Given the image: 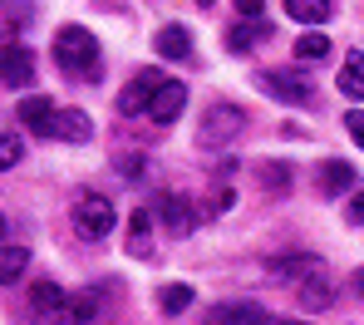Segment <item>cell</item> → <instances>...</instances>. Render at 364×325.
I'll list each match as a JSON object with an SVG mask.
<instances>
[{"label": "cell", "mask_w": 364, "mask_h": 325, "mask_svg": "<svg viewBox=\"0 0 364 325\" xmlns=\"http://www.w3.org/2000/svg\"><path fill=\"white\" fill-rule=\"evenodd\" d=\"M158 217H163V222H168V227H173V232H192V227H197V207H192V202H187V197L182 193H168V197H158Z\"/></svg>", "instance_id": "10"}, {"label": "cell", "mask_w": 364, "mask_h": 325, "mask_svg": "<svg viewBox=\"0 0 364 325\" xmlns=\"http://www.w3.org/2000/svg\"><path fill=\"white\" fill-rule=\"evenodd\" d=\"M25 266H30V247H20V242H0V286L20 281Z\"/></svg>", "instance_id": "16"}, {"label": "cell", "mask_w": 364, "mask_h": 325, "mask_svg": "<svg viewBox=\"0 0 364 325\" xmlns=\"http://www.w3.org/2000/svg\"><path fill=\"white\" fill-rule=\"evenodd\" d=\"M20 124H25L30 133H55V104H50L45 94L20 99Z\"/></svg>", "instance_id": "12"}, {"label": "cell", "mask_w": 364, "mask_h": 325, "mask_svg": "<svg viewBox=\"0 0 364 325\" xmlns=\"http://www.w3.org/2000/svg\"><path fill=\"white\" fill-rule=\"evenodd\" d=\"M266 35H271L266 20H242V25L227 35V50H232V55H246V50H256V40H266Z\"/></svg>", "instance_id": "17"}, {"label": "cell", "mask_w": 364, "mask_h": 325, "mask_svg": "<svg viewBox=\"0 0 364 325\" xmlns=\"http://www.w3.org/2000/svg\"><path fill=\"white\" fill-rule=\"evenodd\" d=\"M256 84H261V94H271V99H281V104H296V109L315 99V84L301 79L296 69H266Z\"/></svg>", "instance_id": "4"}, {"label": "cell", "mask_w": 364, "mask_h": 325, "mask_svg": "<svg viewBox=\"0 0 364 325\" xmlns=\"http://www.w3.org/2000/svg\"><path fill=\"white\" fill-rule=\"evenodd\" d=\"M345 217H350V227H364V188L350 197V207H345Z\"/></svg>", "instance_id": "28"}, {"label": "cell", "mask_w": 364, "mask_h": 325, "mask_svg": "<svg viewBox=\"0 0 364 325\" xmlns=\"http://www.w3.org/2000/svg\"><path fill=\"white\" fill-rule=\"evenodd\" d=\"M153 45H158V55H163V60H187V50H192V35H187L182 25H163Z\"/></svg>", "instance_id": "18"}, {"label": "cell", "mask_w": 364, "mask_h": 325, "mask_svg": "<svg viewBox=\"0 0 364 325\" xmlns=\"http://www.w3.org/2000/svg\"><path fill=\"white\" fill-rule=\"evenodd\" d=\"M286 15L301 20V25H325L335 15V5L330 0H286Z\"/></svg>", "instance_id": "19"}, {"label": "cell", "mask_w": 364, "mask_h": 325, "mask_svg": "<svg viewBox=\"0 0 364 325\" xmlns=\"http://www.w3.org/2000/svg\"><path fill=\"white\" fill-rule=\"evenodd\" d=\"M237 5H242L246 20H261V5H266V0H237Z\"/></svg>", "instance_id": "30"}, {"label": "cell", "mask_w": 364, "mask_h": 325, "mask_svg": "<svg viewBox=\"0 0 364 325\" xmlns=\"http://www.w3.org/2000/svg\"><path fill=\"white\" fill-rule=\"evenodd\" d=\"M266 325H310V321H291V316H266Z\"/></svg>", "instance_id": "31"}, {"label": "cell", "mask_w": 364, "mask_h": 325, "mask_svg": "<svg viewBox=\"0 0 364 325\" xmlns=\"http://www.w3.org/2000/svg\"><path fill=\"white\" fill-rule=\"evenodd\" d=\"M261 188H266V193H286V188H291V173H286L281 163H266V168H261Z\"/></svg>", "instance_id": "26"}, {"label": "cell", "mask_w": 364, "mask_h": 325, "mask_svg": "<svg viewBox=\"0 0 364 325\" xmlns=\"http://www.w3.org/2000/svg\"><path fill=\"white\" fill-rule=\"evenodd\" d=\"M340 94H345V99H364V55L360 50L340 65Z\"/></svg>", "instance_id": "20"}, {"label": "cell", "mask_w": 364, "mask_h": 325, "mask_svg": "<svg viewBox=\"0 0 364 325\" xmlns=\"http://www.w3.org/2000/svg\"><path fill=\"white\" fill-rule=\"evenodd\" d=\"M114 202L99 193H79L74 197V232L84 237V242H104L109 232H114Z\"/></svg>", "instance_id": "2"}, {"label": "cell", "mask_w": 364, "mask_h": 325, "mask_svg": "<svg viewBox=\"0 0 364 325\" xmlns=\"http://www.w3.org/2000/svg\"><path fill=\"white\" fill-rule=\"evenodd\" d=\"M350 183H355V163L330 158V163L320 168V188H325V197H345V193H350Z\"/></svg>", "instance_id": "15"}, {"label": "cell", "mask_w": 364, "mask_h": 325, "mask_svg": "<svg viewBox=\"0 0 364 325\" xmlns=\"http://www.w3.org/2000/svg\"><path fill=\"white\" fill-rule=\"evenodd\" d=\"M25 158V138L20 133H0V173H10Z\"/></svg>", "instance_id": "25"}, {"label": "cell", "mask_w": 364, "mask_h": 325, "mask_svg": "<svg viewBox=\"0 0 364 325\" xmlns=\"http://www.w3.org/2000/svg\"><path fill=\"white\" fill-rule=\"evenodd\" d=\"M55 138H64V143H89L94 138L89 114L84 109H55Z\"/></svg>", "instance_id": "13"}, {"label": "cell", "mask_w": 364, "mask_h": 325, "mask_svg": "<svg viewBox=\"0 0 364 325\" xmlns=\"http://www.w3.org/2000/svg\"><path fill=\"white\" fill-rule=\"evenodd\" d=\"M242 129H246V109L242 104H212V109L202 114L197 143H202V148H227Z\"/></svg>", "instance_id": "3"}, {"label": "cell", "mask_w": 364, "mask_h": 325, "mask_svg": "<svg viewBox=\"0 0 364 325\" xmlns=\"http://www.w3.org/2000/svg\"><path fill=\"white\" fill-rule=\"evenodd\" d=\"M148 222H153L148 207H138L133 222H128V252H133V257H148V252H153V247H148Z\"/></svg>", "instance_id": "22"}, {"label": "cell", "mask_w": 364, "mask_h": 325, "mask_svg": "<svg viewBox=\"0 0 364 325\" xmlns=\"http://www.w3.org/2000/svg\"><path fill=\"white\" fill-rule=\"evenodd\" d=\"M182 104H187V84L163 79V89H158L153 104H148V119H153V124H173V119L182 114Z\"/></svg>", "instance_id": "8"}, {"label": "cell", "mask_w": 364, "mask_h": 325, "mask_svg": "<svg viewBox=\"0 0 364 325\" xmlns=\"http://www.w3.org/2000/svg\"><path fill=\"white\" fill-rule=\"evenodd\" d=\"M55 65L74 79H94L99 74V40L84 25H64L55 35Z\"/></svg>", "instance_id": "1"}, {"label": "cell", "mask_w": 364, "mask_h": 325, "mask_svg": "<svg viewBox=\"0 0 364 325\" xmlns=\"http://www.w3.org/2000/svg\"><path fill=\"white\" fill-rule=\"evenodd\" d=\"M345 129H350V138L364 148V109H350V114H345Z\"/></svg>", "instance_id": "27"}, {"label": "cell", "mask_w": 364, "mask_h": 325, "mask_svg": "<svg viewBox=\"0 0 364 325\" xmlns=\"http://www.w3.org/2000/svg\"><path fill=\"white\" fill-rule=\"evenodd\" d=\"M158 306H163L168 316L187 311V306H192V286H163V291H158Z\"/></svg>", "instance_id": "24"}, {"label": "cell", "mask_w": 364, "mask_h": 325, "mask_svg": "<svg viewBox=\"0 0 364 325\" xmlns=\"http://www.w3.org/2000/svg\"><path fill=\"white\" fill-rule=\"evenodd\" d=\"M0 79L5 84H30L35 79V55L20 40H0Z\"/></svg>", "instance_id": "7"}, {"label": "cell", "mask_w": 364, "mask_h": 325, "mask_svg": "<svg viewBox=\"0 0 364 325\" xmlns=\"http://www.w3.org/2000/svg\"><path fill=\"white\" fill-rule=\"evenodd\" d=\"M296 296H301V311H325L335 291H330V281H325V276H315V281H305Z\"/></svg>", "instance_id": "23"}, {"label": "cell", "mask_w": 364, "mask_h": 325, "mask_svg": "<svg viewBox=\"0 0 364 325\" xmlns=\"http://www.w3.org/2000/svg\"><path fill=\"white\" fill-rule=\"evenodd\" d=\"M0 242H5V217H0Z\"/></svg>", "instance_id": "33"}, {"label": "cell", "mask_w": 364, "mask_h": 325, "mask_svg": "<svg viewBox=\"0 0 364 325\" xmlns=\"http://www.w3.org/2000/svg\"><path fill=\"white\" fill-rule=\"evenodd\" d=\"M325 55H330V40H325L320 30H305L301 40H296V60H301V65H320Z\"/></svg>", "instance_id": "21"}, {"label": "cell", "mask_w": 364, "mask_h": 325, "mask_svg": "<svg viewBox=\"0 0 364 325\" xmlns=\"http://www.w3.org/2000/svg\"><path fill=\"white\" fill-rule=\"evenodd\" d=\"M355 291H360V296H364V266H360V271H355Z\"/></svg>", "instance_id": "32"}, {"label": "cell", "mask_w": 364, "mask_h": 325, "mask_svg": "<svg viewBox=\"0 0 364 325\" xmlns=\"http://www.w3.org/2000/svg\"><path fill=\"white\" fill-rule=\"evenodd\" d=\"M64 306V286H55V281H35L30 286V311L40 316V321H55Z\"/></svg>", "instance_id": "14"}, {"label": "cell", "mask_w": 364, "mask_h": 325, "mask_svg": "<svg viewBox=\"0 0 364 325\" xmlns=\"http://www.w3.org/2000/svg\"><path fill=\"white\" fill-rule=\"evenodd\" d=\"M163 79H168V74H158V69H138V74L128 79V89L119 94V114H128V119H133V114H148L153 94L163 89Z\"/></svg>", "instance_id": "5"}, {"label": "cell", "mask_w": 364, "mask_h": 325, "mask_svg": "<svg viewBox=\"0 0 364 325\" xmlns=\"http://www.w3.org/2000/svg\"><path fill=\"white\" fill-rule=\"evenodd\" d=\"M266 276H271V281H310V276H325V261L310 257V252L271 257V261H266Z\"/></svg>", "instance_id": "6"}, {"label": "cell", "mask_w": 364, "mask_h": 325, "mask_svg": "<svg viewBox=\"0 0 364 325\" xmlns=\"http://www.w3.org/2000/svg\"><path fill=\"white\" fill-rule=\"evenodd\" d=\"M94 316H99V291H74V296H64L55 321L60 325H89Z\"/></svg>", "instance_id": "11"}, {"label": "cell", "mask_w": 364, "mask_h": 325, "mask_svg": "<svg viewBox=\"0 0 364 325\" xmlns=\"http://www.w3.org/2000/svg\"><path fill=\"white\" fill-rule=\"evenodd\" d=\"M207 325H266V311L256 301H222V306H212Z\"/></svg>", "instance_id": "9"}, {"label": "cell", "mask_w": 364, "mask_h": 325, "mask_svg": "<svg viewBox=\"0 0 364 325\" xmlns=\"http://www.w3.org/2000/svg\"><path fill=\"white\" fill-rule=\"evenodd\" d=\"M232 202H237L232 188H217V193H212V212H232Z\"/></svg>", "instance_id": "29"}]
</instances>
